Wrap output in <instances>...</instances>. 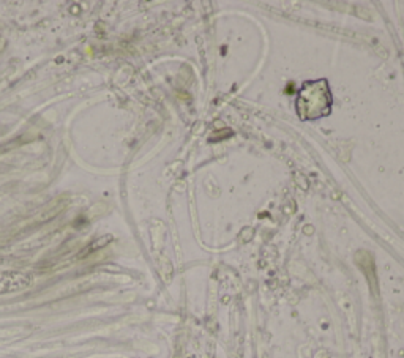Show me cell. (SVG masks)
<instances>
[{
    "label": "cell",
    "instance_id": "obj_1",
    "mask_svg": "<svg viewBox=\"0 0 404 358\" xmlns=\"http://www.w3.org/2000/svg\"><path fill=\"white\" fill-rule=\"evenodd\" d=\"M332 107V93L324 79L305 83L297 97V111L300 119L318 120L330 114Z\"/></svg>",
    "mask_w": 404,
    "mask_h": 358
}]
</instances>
